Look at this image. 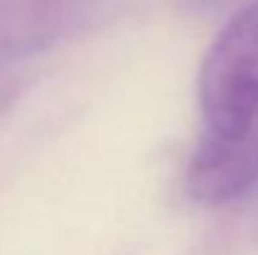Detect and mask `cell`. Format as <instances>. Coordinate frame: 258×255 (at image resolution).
Segmentation results:
<instances>
[{"mask_svg":"<svg viewBox=\"0 0 258 255\" xmlns=\"http://www.w3.org/2000/svg\"><path fill=\"white\" fill-rule=\"evenodd\" d=\"M198 100L213 133L238 135L258 128V3L236 13L208 48Z\"/></svg>","mask_w":258,"mask_h":255,"instance_id":"1","label":"cell"},{"mask_svg":"<svg viewBox=\"0 0 258 255\" xmlns=\"http://www.w3.org/2000/svg\"><path fill=\"white\" fill-rule=\"evenodd\" d=\"M258 183V128L228 135L206 130L185 170L193 200L203 205H228L248 195Z\"/></svg>","mask_w":258,"mask_h":255,"instance_id":"2","label":"cell"},{"mask_svg":"<svg viewBox=\"0 0 258 255\" xmlns=\"http://www.w3.org/2000/svg\"><path fill=\"white\" fill-rule=\"evenodd\" d=\"M90 0H0V68L53 45Z\"/></svg>","mask_w":258,"mask_h":255,"instance_id":"3","label":"cell"}]
</instances>
